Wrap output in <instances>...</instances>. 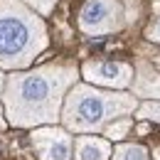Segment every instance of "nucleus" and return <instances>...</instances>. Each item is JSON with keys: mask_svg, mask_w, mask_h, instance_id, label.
<instances>
[{"mask_svg": "<svg viewBox=\"0 0 160 160\" xmlns=\"http://www.w3.org/2000/svg\"><path fill=\"white\" fill-rule=\"evenodd\" d=\"M32 150L40 160H72L74 158V143L69 131L44 126L32 133Z\"/></svg>", "mask_w": 160, "mask_h": 160, "instance_id": "6", "label": "nucleus"}, {"mask_svg": "<svg viewBox=\"0 0 160 160\" xmlns=\"http://www.w3.org/2000/svg\"><path fill=\"white\" fill-rule=\"evenodd\" d=\"M8 126V121H5V116H2V106H0V128H5Z\"/></svg>", "mask_w": 160, "mask_h": 160, "instance_id": "14", "label": "nucleus"}, {"mask_svg": "<svg viewBox=\"0 0 160 160\" xmlns=\"http://www.w3.org/2000/svg\"><path fill=\"white\" fill-rule=\"evenodd\" d=\"M133 20L123 0H84L79 10V30L89 37H103L123 30Z\"/></svg>", "mask_w": 160, "mask_h": 160, "instance_id": "4", "label": "nucleus"}, {"mask_svg": "<svg viewBox=\"0 0 160 160\" xmlns=\"http://www.w3.org/2000/svg\"><path fill=\"white\" fill-rule=\"evenodd\" d=\"M131 94L136 99H160V74L145 62H138L133 69Z\"/></svg>", "mask_w": 160, "mask_h": 160, "instance_id": "7", "label": "nucleus"}, {"mask_svg": "<svg viewBox=\"0 0 160 160\" xmlns=\"http://www.w3.org/2000/svg\"><path fill=\"white\" fill-rule=\"evenodd\" d=\"M133 128V121L128 118V116H121V118H113L106 128H103V136L108 140H121L128 136V131Z\"/></svg>", "mask_w": 160, "mask_h": 160, "instance_id": "10", "label": "nucleus"}, {"mask_svg": "<svg viewBox=\"0 0 160 160\" xmlns=\"http://www.w3.org/2000/svg\"><path fill=\"white\" fill-rule=\"evenodd\" d=\"M49 44L47 25L22 0H0V67L25 69Z\"/></svg>", "mask_w": 160, "mask_h": 160, "instance_id": "2", "label": "nucleus"}, {"mask_svg": "<svg viewBox=\"0 0 160 160\" xmlns=\"http://www.w3.org/2000/svg\"><path fill=\"white\" fill-rule=\"evenodd\" d=\"M108 158H111L108 138L79 136L74 143V160H108Z\"/></svg>", "mask_w": 160, "mask_h": 160, "instance_id": "8", "label": "nucleus"}, {"mask_svg": "<svg viewBox=\"0 0 160 160\" xmlns=\"http://www.w3.org/2000/svg\"><path fill=\"white\" fill-rule=\"evenodd\" d=\"M81 77L89 84L108 86V89H126L133 81V67L128 62H108L91 59L81 64Z\"/></svg>", "mask_w": 160, "mask_h": 160, "instance_id": "5", "label": "nucleus"}, {"mask_svg": "<svg viewBox=\"0 0 160 160\" xmlns=\"http://www.w3.org/2000/svg\"><path fill=\"white\" fill-rule=\"evenodd\" d=\"M155 160H160V148H158V150H155Z\"/></svg>", "mask_w": 160, "mask_h": 160, "instance_id": "16", "label": "nucleus"}, {"mask_svg": "<svg viewBox=\"0 0 160 160\" xmlns=\"http://www.w3.org/2000/svg\"><path fill=\"white\" fill-rule=\"evenodd\" d=\"M133 113H136V118H140V121H155V123H160V99L140 103Z\"/></svg>", "mask_w": 160, "mask_h": 160, "instance_id": "11", "label": "nucleus"}, {"mask_svg": "<svg viewBox=\"0 0 160 160\" xmlns=\"http://www.w3.org/2000/svg\"><path fill=\"white\" fill-rule=\"evenodd\" d=\"M111 160H150L148 150L136 143H123L116 150H111Z\"/></svg>", "mask_w": 160, "mask_h": 160, "instance_id": "9", "label": "nucleus"}, {"mask_svg": "<svg viewBox=\"0 0 160 160\" xmlns=\"http://www.w3.org/2000/svg\"><path fill=\"white\" fill-rule=\"evenodd\" d=\"M25 5H30L35 12H40V15H49L52 10H54V5H57V0H22Z\"/></svg>", "mask_w": 160, "mask_h": 160, "instance_id": "12", "label": "nucleus"}, {"mask_svg": "<svg viewBox=\"0 0 160 160\" xmlns=\"http://www.w3.org/2000/svg\"><path fill=\"white\" fill-rule=\"evenodd\" d=\"M2 89H5V74L0 72V94H2Z\"/></svg>", "mask_w": 160, "mask_h": 160, "instance_id": "15", "label": "nucleus"}, {"mask_svg": "<svg viewBox=\"0 0 160 160\" xmlns=\"http://www.w3.org/2000/svg\"><path fill=\"white\" fill-rule=\"evenodd\" d=\"M138 108V99L123 91H101L89 84H74L64 96L62 123L72 133H99L113 118Z\"/></svg>", "mask_w": 160, "mask_h": 160, "instance_id": "3", "label": "nucleus"}, {"mask_svg": "<svg viewBox=\"0 0 160 160\" xmlns=\"http://www.w3.org/2000/svg\"><path fill=\"white\" fill-rule=\"evenodd\" d=\"M77 79L79 72L74 62H52L30 72H15L5 77V121L15 128L57 123L62 116V101Z\"/></svg>", "mask_w": 160, "mask_h": 160, "instance_id": "1", "label": "nucleus"}, {"mask_svg": "<svg viewBox=\"0 0 160 160\" xmlns=\"http://www.w3.org/2000/svg\"><path fill=\"white\" fill-rule=\"evenodd\" d=\"M145 37L150 42H160V18H155V20L145 27Z\"/></svg>", "mask_w": 160, "mask_h": 160, "instance_id": "13", "label": "nucleus"}]
</instances>
